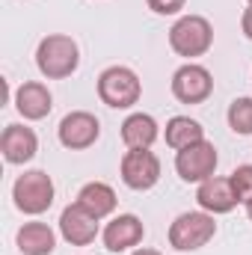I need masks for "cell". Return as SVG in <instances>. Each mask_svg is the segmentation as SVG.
<instances>
[{
    "mask_svg": "<svg viewBox=\"0 0 252 255\" xmlns=\"http://www.w3.org/2000/svg\"><path fill=\"white\" fill-rule=\"evenodd\" d=\"M226 119H229V128H232L235 133L250 136L252 133V98H235V101L229 104Z\"/></svg>",
    "mask_w": 252,
    "mask_h": 255,
    "instance_id": "obj_19",
    "label": "cell"
},
{
    "mask_svg": "<svg viewBox=\"0 0 252 255\" xmlns=\"http://www.w3.org/2000/svg\"><path fill=\"white\" fill-rule=\"evenodd\" d=\"M157 122L148 113H130L122 122V139L127 148H151L157 139Z\"/></svg>",
    "mask_w": 252,
    "mask_h": 255,
    "instance_id": "obj_17",
    "label": "cell"
},
{
    "mask_svg": "<svg viewBox=\"0 0 252 255\" xmlns=\"http://www.w3.org/2000/svg\"><path fill=\"white\" fill-rule=\"evenodd\" d=\"M116 202H119L116 199V190L110 184H104V181H89V184H83L80 193H77V205L83 211H89L95 220L110 217L116 211Z\"/></svg>",
    "mask_w": 252,
    "mask_h": 255,
    "instance_id": "obj_15",
    "label": "cell"
},
{
    "mask_svg": "<svg viewBox=\"0 0 252 255\" xmlns=\"http://www.w3.org/2000/svg\"><path fill=\"white\" fill-rule=\"evenodd\" d=\"M139 95H142V83H139V77H136L133 68H127V65H110V68L101 71V77H98V98L107 107L127 110V107H133L139 101Z\"/></svg>",
    "mask_w": 252,
    "mask_h": 255,
    "instance_id": "obj_2",
    "label": "cell"
},
{
    "mask_svg": "<svg viewBox=\"0 0 252 255\" xmlns=\"http://www.w3.org/2000/svg\"><path fill=\"white\" fill-rule=\"evenodd\" d=\"M15 244L24 255H51L57 247V235L48 223H24L15 235Z\"/></svg>",
    "mask_w": 252,
    "mask_h": 255,
    "instance_id": "obj_16",
    "label": "cell"
},
{
    "mask_svg": "<svg viewBox=\"0 0 252 255\" xmlns=\"http://www.w3.org/2000/svg\"><path fill=\"white\" fill-rule=\"evenodd\" d=\"M214 235H217L214 214L187 211V214L175 217V223L169 226V247L178 253H193V250H202L208 241H214Z\"/></svg>",
    "mask_w": 252,
    "mask_h": 255,
    "instance_id": "obj_4",
    "label": "cell"
},
{
    "mask_svg": "<svg viewBox=\"0 0 252 255\" xmlns=\"http://www.w3.org/2000/svg\"><path fill=\"white\" fill-rule=\"evenodd\" d=\"M0 148L9 163H27L39 151V136L27 125H6L3 136H0Z\"/></svg>",
    "mask_w": 252,
    "mask_h": 255,
    "instance_id": "obj_12",
    "label": "cell"
},
{
    "mask_svg": "<svg viewBox=\"0 0 252 255\" xmlns=\"http://www.w3.org/2000/svg\"><path fill=\"white\" fill-rule=\"evenodd\" d=\"M145 3H148V9L157 12V15H178L187 0H145Z\"/></svg>",
    "mask_w": 252,
    "mask_h": 255,
    "instance_id": "obj_21",
    "label": "cell"
},
{
    "mask_svg": "<svg viewBox=\"0 0 252 255\" xmlns=\"http://www.w3.org/2000/svg\"><path fill=\"white\" fill-rule=\"evenodd\" d=\"M214 92V77L205 65L187 63L172 74V95L181 104H202Z\"/></svg>",
    "mask_w": 252,
    "mask_h": 255,
    "instance_id": "obj_8",
    "label": "cell"
},
{
    "mask_svg": "<svg viewBox=\"0 0 252 255\" xmlns=\"http://www.w3.org/2000/svg\"><path fill=\"white\" fill-rule=\"evenodd\" d=\"M36 65L48 80H63L68 74H74L80 65L77 42L71 36H63V33L45 36L36 48Z\"/></svg>",
    "mask_w": 252,
    "mask_h": 255,
    "instance_id": "obj_1",
    "label": "cell"
},
{
    "mask_svg": "<svg viewBox=\"0 0 252 255\" xmlns=\"http://www.w3.org/2000/svg\"><path fill=\"white\" fill-rule=\"evenodd\" d=\"M202 139H205V128L190 116H175L166 122V145H172L175 151L187 148L193 142H202Z\"/></svg>",
    "mask_w": 252,
    "mask_h": 255,
    "instance_id": "obj_18",
    "label": "cell"
},
{
    "mask_svg": "<svg viewBox=\"0 0 252 255\" xmlns=\"http://www.w3.org/2000/svg\"><path fill=\"white\" fill-rule=\"evenodd\" d=\"M12 199H15V208L30 214V217L45 214L54 205V181H51V175L42 172V169H30V172L18 175V181L12 184Z\"/></svg>",
    "mask_w": 252,
    "mask_h": 255,
    "instance_id": "obj_5",
    "label": "cell"
},
{
    "mask_svg": "<svg viewBox=\"0 0 252 255\" xmlns=\"http://www.w3.org/2000/svg\"><path fill=\"white\" fill-rule=\"evenodd\" d=\"M211 45H214V27L202 15H181L169 30V48L178 57H187V60L202 57L211 51Z\"/></svg>",
    "mask_w": 252,
    "mask_h": 255,
    "instance_id": "obj_3",
    "label": "cell"
},
{
    "mask_svg": "<svg viewBox=\"0 0 252 255\" xmlns=\"http://www.w3.org/2000/svg\"><path fill=\"white\" fill-rule=\"evenodd\" d=\"M60 232L71 247H89L98 238V220L74 202L60 214Z\"/></svg>",
    "mask_w": 252,
    "mask_h": 255,
    "instance_id": "obj_10",
    "label": "cell"
},
{
    "mask_svg": "<svg viewBox=\"0 0 252 255\" xmlns=\"http://www.w3.org/2000/svg\"><path fill=\"white\" fill-rule=\"evenodd\" d=\"M229 181H232V187H235L238 202H241V205H250L252 202V163L238 166V169L229 175Z\"/></svg>",
    "mask_w": 252,
    "mask_h": 255,
    "instance_id": "obj_20",
    "label": "cell"
},
{
    "mask_svg": "<svg viewBox=\"0 0 252 255\" xmlns=\"http://www.w3.org/2000/svg\"><path fill=\"white\" fill-rule=\"evenodd\" d=\"M15 107H18V113H21L24 119L39 122V119H45V116L51 113V107H54V95L48 92L45 83H39V80H27V83H21L18 92H15Z\"/></svg>",
    "mask_w": 252,
    "mask_h": 255,
    "instance_id": "obj_13",
    "label": "cell"
},
{
    "mask_svg": "<svg viewBox=\"0 0 252 255\" xmlns=\"http://www.w3.org/2000/svg\"><path fill=\"white\" fill-rule=\"evenodd\" d=\"M241 30H244V36L252 39V6L250 9H244V18H241Z\"/></svg>",
    "mask_w": 252,
    "mask_h": 255,
    "instance_id": "obj_22",
    "label": "cell"
},
{
    "mask_svg": "<svg viewBox=\"0 0 252 255\" xmlns=\"http://www.w3.org/2000/svg\"><path fill=\"white\" fill-rule=\"evenodd\" d=\"M119 169H122V181L130 190H151L160 181V157L148 148H127Z\"/></svg>",
    "mask_w": 252,
    "mask_h": 255,
    "instance_id": "obj_7",
    "label": "cell"
},
{
    "mask_svg": "<svg viewBox=\"0 0 252 255\" xmlns=\"http://www.w3.org/2000/svg\"><path fill=\"white\" fill-rule=\"evenodd\" d=\"M57 133H60V142H63L65 148L83 151V148L95 145V139H98V133H101V125H98V119H95L92 113L74 110V113H68L63 122H60Z\"/></svg>",
    "mask_w": 252,
    "mask_h": 255,
    "instance_id": "obj_9",
    "label": "cell"
},
{
    "mask_svg": "<svg viewBox=\"0 0 252 255\" xmlns=\"http://www.w3.org/2000/svg\"><path fill=\"white\" fill-rule=\"evenodd\" d=\"M196 202H199V208L208 211V214H229L235 205H241L238 196H235L232 181H229V178H217V175H211L208 181L199 184Z\"/></svg>",
    "mask_w": 252,
    "mask_h": 255,
    "instance_id": "obj_14",
    "label": "cell"
},
{
    "mask_svg": "<svg viewBox=\"0 0 252 255\" xmlns=\"http://www.w3.org/2000/svg\"><path fill=\"white\" fill-rule=\"evenodd\" d=\"M130 255H160L157 250H148V247H139V250H133Z\"/></svg>",
    "mask_w": 252,
    "mask_h": 255,
    "instance_id": "obj_23",
    "label": "cell"
},
{
    "mask_svg": "<svg viewBox=\"0 0 252 255\" xmlns=\"http://www.w3.org/2000/svg\"><path fill=\"white\" fill-rule=\"evenodd\" d=\"M247 3H250V6H252V0H247Z\"/></svg>",
    "mask_w": 252,
    "mask_h": 255,
    "instance_id": "obj_25",
    "label": "cell"
},
{
    "mask_svg": "<svg viewBox=\"0 0 252 255\" xmlns=\"http://www.w3.org/2000/svg\"><path fill=\"white\" fill-rule=\"evenodd\" d=\"M217 163H220L217 148H214V142H208V139L193 142V145L181 148V151L175 154V169H178V175H181L187 184H202V181H208V178L214 175Z\"/></svg>",
    "mask_w": 252,
    "mask_h": 255,
    "instance_id": "obj_6",
    "label": "cell"
},
{
    "mask_svg": "<svg viewBox=\"0 0 252 255\" xmlns=\"http://www.w3.org/2000/svg\"><path fill=\"white\" fill-rule=\"evenodd\" d=\"M142 235H145L142 220H139V217H133V214H119V217H113V220L104 226V232H101L104 247H107L110 253H125V250H133V247L142 241Z\"/></svg>",
    "mask_w": 252,
    "mask_h": 255,
    "instance_id": "obj_11",
    "label": "cell"
},
{
    "mask_svg": "<svg viewBox=\"0 0 252 255\" xmlns=\"http://www.w3.org/2000/svg\"><path fill=\"white\" fill-rule=\"evenodd\" d=\"M247 214H250V220H252V202H250V205H247Z\"/></svg>",
    "mask_w": 252,
    "mask_h": 255,
    "instance_id": "obj_24",
    "label": "cell"
}]
</instances>
